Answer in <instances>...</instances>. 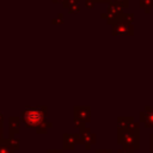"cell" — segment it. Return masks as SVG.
Segmentation results:
<instances>
[{
  "mask_svg": "<svg viewBox=\"0 0 153 153\" xmlns=\"http://www.w3.org/2000/svg\"><path fill=\"white\" fill-rule=\"evenodd\" d=\"M117 143L124 148L129 149H139L140 140H139V128H128V129H118L117 133Z\"/></svg>",
  "mask_w": 153,
  "mask_h": 153,
  "instance_id": "obj_1",
  "label": "cell"
},
{
  "mask_svg": "<svg viewBox=\"0 0 153 153\" xmlns=\"http://www.w3.org/2000/svg\"><path fill=\"white\" fill-rule=\"evenodd\" d=\"M23 121L27 127L38 128L44 122V111L39 108H30L23 112Z\"/></svg>",
  "mask_w": 153,
  "mask_h": 153,
  "instance_id": "obj_2",
  "label": "cell"
},
{
  "mask_svg": "<svg viewBox=\"0 0 153 153\" xmlns=\"http://www.w3.org/2000/svg\"><path fill=\"white\" fill-rule=\"evenodd\" d=\"M79 137H80V145L85 146V149H91V146L97 142L96 135L88 129V128H81L79 131Z\"/></svg>",
  "mask_w": 153,
  "mask_h": 153,
  "instance_id": "obj_3",
  "label": "cell"
},
{
  "mask_svg": "<svg viewBox=\"0 0 153 153\" xmlns=\"http://www.w3.org/2000/svg\"><path fill=\"white\" fill-rule=\"evenodd\" d=\"M75 145H80V137L79 134H63V151H72L74 149Z\"/></svg>",
  "mask_w": 153,
  "mask_h": 153,
  "instance_id": "obj_4",
  "label": "cell"
},
{
  "mask_svg": "<svg viewBox=\"0 0 153 153\" xmlns=\"http://www.w3.org/2000/svg\"><path fill=\"white\" fill-rule=\"evenodd\" d=\"M19 131V121L18 118H11L10 120V136L12 137L13 134Z\"/></svg>",
  "mask_w": 153,
  "mask_h": 153,
  "instance_id": "obj_5",
  "label": "cell"
},
{
  "mask_svg": "<svg viewBox=\"0 0 153 153\" xmlns=\"http://www.w3.org/2000/svg\"><path fill=\"white\" fill-rule=\"evenodd\" d=\"M0 153H14V149L10 146L7 141H0Z\"/></svg>",
  "mask_w": 153,
  "mask_h": 153,
  "instance_id": "obj_6",
  "label": "cell"
},
{
  "mask_svg": "<svg viewBox=\"0 0 153 153\" xmlns=\"http://www.w3.org/2000/svg\"><path fill=\"white\" fill-rule=\"evenodd\" d=\"M7 142L10 143V146H11L13 149H19V147H20V145H19V141H18L17 139H14V140H13V139L11 137L10 140H7Z\"/></svg>",
  "mask_w": 153,
  "mask_h": 153,
  "instance_id": "obj_7",
  "label": "cell"
},
{
  "mask_svg": "<svg viewBox=\"0 0 153 153\" xmlns=\"http://www.w3.org/2000/svg\"><path fill=\"white\" fill-rule=\"evenodd\" d=\"M117 153H134V151L133 149H129V148H120L118 151H117Z\"/></svg>",
  "mask_w": 153,
  "mask_h": 153,
  "instance_id": "obj_8",
  "label": "cell"
},
{
  "mask_svg": "<svg viewBox=\"0 0 153 153\" xmlns=\"http://www.w3.org/2000/svg\"><path fill=\"white\" fill-rule=\"evenodd\" d=\"M47 153H63V149H48Z\"/></svg>",
  "mask_w": 153,
  "mask_h": 153,
  "instance_id": "obj_9",
  "label": "cell"
},
{
  "mask_svg": "<svg viewBox=\"0 0 153 153\" xmlns=\"http://www.w3.org/2000/svg\"><path fill=\"white\" fill-rule=\"evenodd\" d=\"M96 153H112L111 149H97Z\"/></svg>",
  "mask_w": 153,
  "mask_h": 153,
  "instance_id": "obj_10",
  "label": "cell"
},
{
  "mask_svg": "<svg viewBox=\"0 0 153 153\" xmlns=\"http://www.w3.org/2000/svg\"><path fill=\"white\" fill-rule=\"evenodd\" d=\"M1 137H2V130H1V128H0V141H1Z\"/></svg>",
  "mask_w": 153,
  "mask_h": 153,
  "instance_id": "obj_11",
  "label": "cell"
},
{
  "mask_svg": "<svg viewBox=\"0 0 153 153\" xmlns=\"http://www.w3.org/2000/svg\"><path fill=\"white\" fill-rule=\"evenodd\" d=\"M149 149H151V152H149V153H153V147H151Z\"/></svg>",
  "mask_w": 153,
  "mask_h": 153,
  "instance_id": "obj_12",
  "label": "cell"
}]
</instances>
